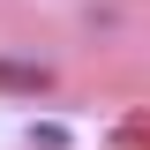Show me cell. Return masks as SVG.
I'll list each match as a JSON object with an SVG mask.
<instances>
[{"mask_svg": "<svg viewBox=\"0 0 150 150\" xmlns=\"http://www.w3.org/2000/svg\"><path fill=\"white\" fill-rule=\"evenodd\" d=\"M0 90H53V68H45V60H0Z\"/></svg>", "mask_w": 150, "mask_h": 150, "instance_id": "1", "label": "cell"}]
</instances>
